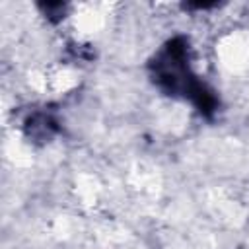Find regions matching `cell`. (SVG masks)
Here are the masks:
<instances>
[{"mask_svg":"<svg viewBox=\"0 0 249 249\" xmlns=\"http://www.w3.org/2000/svg\"><path fill=\"white\" fill-rule=\"evenodd\" d=\"M56 124L58 123H56V119L51 113H47V111H35V113H31L25 119L23 128H25V134L31 140H41L43 142V140L53 138V134L58 128Z\"/></svg>","mask_w":249,"mask_h":249,"instance_id":"cell-2","label":"cell"},{"mask_svg":"<svg viewBox=\"0 0 249 249\" xmlns=\"http://www.w3.org/2000/svg\"><path fill=\"white\" fill-rule=\"evenodd\" d=\"M41 10L45 12V16L51 21H60L64 18V12H66V4H62V2H47V4H41Z\"/></svg>","mask_w":249,"mask_h":249,"instance_id":"cell-3","label":"cell"},{"mask_svg":"<svg viewBox=\"0 0 249 249\" xmlns=\"http://www.w3.org/2000/svg\"><path fill=\"white\" fill-rule=\"evenodd\" d=\"M191 47L189 39L183 35L171 37L161 51L150 62V76L154 84L167 95L189 97L196 82L200 80L191 70Z\"/></svg>","mask_w":249,"mask_h":249,"instance_id":"cell-1","label":"cell"}]
</instances>
